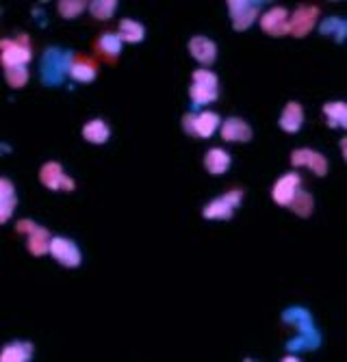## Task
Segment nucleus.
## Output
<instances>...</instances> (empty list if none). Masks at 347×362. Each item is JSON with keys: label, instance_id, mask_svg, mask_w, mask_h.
<instances>
[{"label": "nucleus", "instance_id": "obj_14", "mask_svg": "<svg viewBox=\"0 0 347 362\" xmlns=\"http://www.w3.org/2000/svg\"><path fill=\"white\" fill-rule=\"evenodd\" d=\"M189 52L195 59L197 64L202 66H211L215 64V56H217V46L209 40V37H191L189 42Z\"/></svg>", "mask_w": 347, "mask_h": 362}, {"label": "nucleus", "instance_id": "obj_15", "mask_svg": "<svg viewBox=\"0 0 347 362\" xmlns=\"http://www.w3.org/2000/svg\"><path fill=\"white\" fill-rule=\"evenodd\" d=\"M16 206H18V198L11 180L0 178V224H7L11 219Z\"/></svg>", "mask_w": 347, "mask_h": 362}, {"label": "nucleus", "instance_id": "obj_13", "mask_svg": "<svg viewBox=\"0 0 347 362\" xmlns=\"http://www.w3.org/2000/svg\"><path fill=\"white\" fill-rule=\"evenodd\" d=\"M317 18H319V7L296 9V13L291 16V35L293 37H306L312 31V26L317 24Z\"/></svg>", "mask_w": 347, "mask_h": 362}, {"label": "nucleus", "instance_id": "obj_28", "mask_svg": "<svg viewBox=\"0 0 347 362\" xmlns=\"http://www.w3.org/2000/svg\"><path fill=\"white\" fill-rule=\"evenodd\" d=\"M115 9H118L115 0H94V3H90V13L96 20H109L115 13Z\"/></svg>", "mask_w": 347, "mask_h": 362}, {"label": "nucleus", "instance_id": "obj_3", "mask_svg": "<svg viewBox=\"0 0 347 362\" xmlns=\"http://www.w3.org/2000/svg\"><path fill=\"white\" fill-rule=\"evenodd\" d=\"M193 107H202L217 100V76L209 70H195L193 72V85L189 89Z\"/></svg>", "mask_w": 347, "mask_h": 362}, {"label": "nucleus", "instance_id": "obj_26", "mask_svg": "<svg viewBox=\"0 0 347 362\" xmlns=\"http://www.w3.org/2000/svg\"><path fill=\"white\" fill-rule=\"evenodd\" d=\"M98 50L109 59H118V54L122 52V37L118 33H104L98 40Z\"/></svg>", "mask_w": 347, "mask_h": 362}, {"label": "nucleus", "instance_id": "obj_6", "mask_svg": "<svg viewBox=\"0 0 347 362\" xmlns=\"http://www.w3.org/2000/svg\"><path fill=\"white\" fill-rule=\"evenodd\" d=\"M0 48H3V66L5 68L26 66L33 56L26 35H18L16 42L13 40H3V42H0Z\"/></svg>", "mask_w": 347, "mask_h": 362}, {"label": "nucleus", "instance_id": "obj_16", "mask_svg": "<svg viewBox=\"0 0 347 362\" xmlns=\"http://www.w3.org/2000/svg\"><path fill=\"white\" fill-rule=\"evenodd\" d=\"M304 122V109L300 102H288L280 115V128L288 135H293L302 128Z\"/></svg>", "mask_w": 347, "mask_h": 362}, {"label": "nucleus", "instance_id": "obj_19", "mask_svg": "<svg viewBox=\"0 0 347 362\" xmlns=\"http://www.w3.org/2000/svg\"><path fill=\"white\" fill-rule=\"evenodd\" d=\"M205 167H207L209 174H215V176L228 171V167H230V157H228V152H224V150H219V147L209 150L207 157H205Z\"/></svg>", "mask_w": 347, "mask_h": 362}, {"label": "nucleus", "instance_id": "obj_1", "mask_svg": "<svg viewBox=\"0 0 347 362\" xmlns=\"http://www.w3.org/2000/svg\"><path fill=\"white\" fill-rule=\"evenodd\" d=\"M282 321L288 323V325H298L300 327V337L288 341L286 343V349L288 351H304V349H317L322 345V334L317 332L315 323H312V315L302 308V306H296V308H288L282 313Z\"/></svg>", "mask_w": 347, "mask_h": 362}, {"label": "nucleus", "instance_id": "obj_31", "mask_svg": "<svg viewBox=\"0 0 347 362\" xmlns=\"http://www.w3.org/2000/svg\"><path fill=\"white\" fill-rule=\"evenodd\" d=\"M341 155H343V159L347 161V137L341 139Z\"/></svg>", "mask_w": 347, "mask_h": 362}, {"label": "nucleus", "instance_id": "obj_4", "mask_svg": "<svg viewBox=\"0 0 347 362\" xmlns=\"http://www.w3.org/2000/svg\"><path fill=\"white\" fill-rule=\"evenodd\" d=\"M16 232L26 234L28 239V252L33 256H44L50 254V243H52V236L44 226H37L31 219H22L16 224Z\"/></svg>", "mask_w": 347, "mask_h": 362}, {"label": "nucleus", "instance_id": "obj_17", "mask_svg": "<svg viewBox=\"0 0 347 362\" xmlns=\"http://www.w3.org/2000/svg\"><path fill=\"white\" fill-rule=\"evenodd\" d=\"M221 139L224 141H250L252 128L239 117H228L221 124Z\"/></svg>", "mask_w": 347, "mask_h": 362}, {"label": "nucleus", "instance_id": "obj_25", "mask_svg": "<svg viewBox=\"0 0 347 362\" xmlns=\"http://www.w3.org/2000/svg\"><path fill=\"white\" fill-rule=\"evenodd\" d=\"M70 76L76 83H92L96 78V66L92 61H87V59H78L70 68Z\"/></svg>", "mask_w": 347, "mask_h": 362}, {"label": "nucleus", "instance_id": "obj_32", "mask_svg": "<svg viewBox=\"0 0 347 362\" xmlns=\"http://www.w3.org/2000/svg\"><path fill=\"white\" fill-rule=\"evenodd\" d=\"M284 362H298V356H284Z\"/></svg>", "mask_w": 347, "mask_h": 362}, {"label": "nucleus", "instance_id": "obj_22", "mask_svg": "<svg viewBox=\"0 0 347 362\" xmlns=\"http://www.w3.org/2000/svg\"><path fill=\"white\" fill-rule=\"evenodd\" d=\"M33 356V345L31 343H11L0 354L3 362H26Z\"/></svg>", "mask_w": 347, "mask_h": 362}, {"label": "nucleus", "instance_id": "obj_29", "mask_svg": "<svg viewBox=\"0 0 347 362\" xmlns=\"http://www.w3.org/2000/svg\"><path fill=\"white\" fill-rule=\"evenodd\" d=\"M5 78L7 85L13 89H20L28 83V70L26 66H13V68H5Z\"/></svg>", "mask_w": 347, "mask_h": 362}, {"label": "nucleus", "instance_id": "obj_2", "mask_svg": "<svg viewBox=\"0 0 347 362\" xmlns=\"http://www.w3.org/2000/svg\"><path fill=\"white\" fill-rule=\"evenodd\" d=\"M74 64V54L68 50L59 48H48L42 59V83L52 87V85H61L66 72H70Z\"/></svg>", "mask_w": 347, "mask_h": 362}, {"label": "nucleus", "instance_id": "obj_5", "mask_svg": "<svg viewBox=\"0 0 347 362\" xmlns=\"http://www.w3.org/2000/svg\"><path fill=\"white\" fill-rule=\"evenodd\" d=\"M219 126V115L217 113H187L183 117V128L187 135L200 137V139H209Z\"/></svg>", "mask_w": 347, "mask_h": 362}, {"label": "nucleus", "instance_id": "obj_27", "mask_svg": "<svg viewBox=\"0 0 347 362\" xmlns=\"http://www.w3.org/2000/svg\"><path fill=\"white\" fill-rule=\"evenodd\" d=\"M288 208H291L298 217H304V219H306V217L312 213V208H315L312 195H310V193H306V191H298V193H296V198H293V202L288 204Z\"/></svg>", "mask_w": 347, "mask_h": 362}, {"label": "nucleus", "instance_id": "obj_11", "mask_svg": "<svg viewBox=\"0 0 347 362\" xmlns=\"http://www.w3.org/2000/svg\"><path fill=\"white\" fill-rule=\"evenodd\" d=\"M50 254H52V258L59 260L63 267H78L80 265V250L70 239L54 236L52 243H50Z\"/></svg>", "mask_w": 347, "mask_h": 362}, {"label": "nucleus", "instance_id": "obj_21", "mask_svg": "<svg viewBox=\"0 0 347 362\" xmlns=\"http://www.w3.org/2000/svg\"><path fill=\"white\" fill-rule=\"evenodd\" d=\"M324 115L330 128H347V104L345 102H328L324 104Z\"/></svg>", "mask_w": 347, "mask_h": 362}, {"label": "nucleus", "instance_id": "obj_10", "mask_svg": "<svg viewBox=\"0 0 347 362\" xmlns=\"http://www.w3.org/2000/svg\"><path fill=\"white\" fill-rule=\"evenodd\" d=\"M300 183H302L300 174H296V171L284 174V176L278 180V183L274 185V189H272L274 202H276L278 206H288V204L293 202L296 193L300 191Z\"/></svg>", "mask_w": 347, "mask_h": 362}, {"label": "nucleus", "instance_id": "obj_12", "mask_svg": "<svg viewBox=\"0 0 347 362\" xmlns=\"http://www.w3.org/2000/svg\"><path fill=\"white\" fill-rule=\"evenodd\" d=\"M291 163L296 167H308L317 176H326L328 174V161H326V157L319 155V152H315V150H308V147L296 150V152L291 155Z\"/></svg>", "mask_w": 347, "mask_h": 362}, {"label": "nucleus", "instance_id": "obj_9", "mask_svg": "<svg viewBox=\"0 0 347 362\" xmlns=\"http://www.w3.org/2000/svg\"><path fill=\"white\" fill-rule=\"evenodd\" d=\"M228 13L233 18L235 31H248V28L258 18V3H248V0H228Z\"/></svg>", "mask_w": 347, "mask_h": 362}, {"label": "nucleus", "instance_id": "obj_18", "mask_svg": "<svg viewBox=\"0 0 347 362\" xmlns=\"http://www.w3.org/2000/svg\"><path fill=\"white\" fill-rule=\"evenodd\" d=\"M235 213V206L228 202L226 195L213 200L209 206H205V210H202V215H205V219H230Z\"/></svg>", "mask_w": 347, "mask_h": 362}, {"label": "nucleus", "instance_id": "obj_7", "mask_svg": "<svg viewBox=\"0 0 347 362\" xmlns=\"http://www.w3.org/2000/svg\"><path fill=\"white\" fill-rule=\"evenodd\" d=\"M39 180L42 185L50 191H74V180L63 174L61 165L56 161H48L39 169Z\"/></svg>", "mask_w": 347, "mask_h": 362}, {"label": "nucleus", "instance_id": "obj_23", "mask_svg": "<svg viewBox=\"0 0 347 362\" xmlns=\"http://www.w3.org/2000/svg\"><path fill=\"white\" fill-rule=\"evenodd\" d=\"M319 33H322V35H334L336 44H343L345 37H347V20L336 18V16L326 18V20L319 24Z\"/></svg>", "mask_w": 347, "mask_h": 362}, {"label": "nucleus", "instance_id": "obj_20", "mask_svg": "<svg viewBox=\"0 0 347 362\" xmlns=\"http://www.w3.org/2000/svg\"><path fill=\"white\" fill-rule=\"evenodd\" d=\"M109 135H111V131H109V126L102 122V119H92L90 124L83 126V139L90 141V143H98V145L106 143Z\"/></svg>", "mask_w": 347, "mask_h": 362}, {"label": "nucleus", "instance_id": "obj_8", "mask_svg": "<svg viewBox=\"0 0 347 362\" xmlns=\"http://www.w3.org/2000/svg\"><path fill=\"white\" fill-rule=\"evenodd\" d=\"M260 28L272 37L291 35V16L284 7H272L260 18Z\"/></svg>", "mask_w": 347, "mask_h": 362}, {"label": "nucleus", "instance_id": "obj_30", "mask_svg": "<svg viewBox=\"0 0 347 362\" xmlns=\"http://www.w3.org/2000/svg\"><path fill=\"white\" fill-rule=\"evenodd\" d=\"M85 7H90V5H85L83 0H61L59 5H56V9H59V16L66 18V20H72V18H78Z\"/></svg>", "mask_w": 347, "mask_h": 362}, {"label": "nucleus", "instance_id": "obj_24", "mask_svg": "<svg viewBox=\"0 0 347 362\" xmlns=\"http://www.w3.org/2000/svg\"><path fill=\"white\" fill-rule=\"evenodd\" d=\"M118 35H120L122 42H126V44H139V42L143 40V35H146V31H143V26H141L139 22L126 18V20L120 22V31H118Z\"/></svg>", "mask_w": 347, "mask_h": 362}]
</instances>
